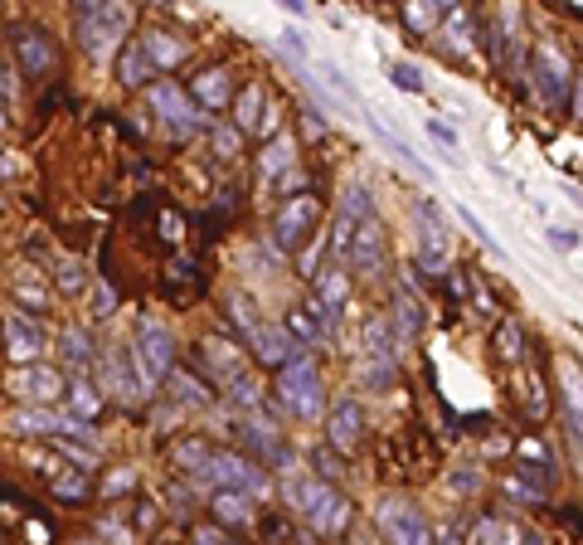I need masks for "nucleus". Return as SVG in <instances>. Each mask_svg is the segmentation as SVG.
I'll return each instance as SVG.
<instances>
[{"label": "nucleus", "instance_id": "f257e3e1", "mask_svg": "<svg viewBox=\"0 0 583 545\" xmlns=\"http://www.w3.org/2000/svg\"><path fill=\"white\" fill-rule=\"evenodd\" d=\"M283 497L292 501V511L307 517V526L316 531V536H340V531L350 526V501L321 477H287Z\"/></svg>", "mask_w": 583, "mask_h": 545}, {"label": "nucleus", "instance_id": "f03ea898", "mask_svg": "<svg viewBox=\"0 0 583 545\" xmlns=\"http://www.w3.org/2000/svg\"><path fill=\"white\" fill-rule=\"evenodd\" d=\"M277 399H283V409L292 419H316L326 409V389H321L311 356H297L287 370H277Z\"/></svg>", "mask_w": 583, "mask_h": 545}, {"label": "nucleus", "instance_id": "7ed1b4c3", "mask_svg": "<svg viewBox=\"0 0 583 545\" xmlns=\"http://www.w3.org/2000/svg\"><path fill=\"white\" fill-rule=\"evenodd\" d=\"M127 29H132L127 5H78V39L88 49V59H108Z\"/></svg>", "mask_w": 583, "mask_h": 545}, {"label": "nucleus", "instance_id": "20e7f679", "mask_svg": "<svg viewBox=\"0 0 583 545\" xmlns=\"http://www.w3.org/2000/svg\"><path fill=\"white\" fill-rule=\"evenodd\" d=\"M530 84H535L539 92V102L545 108H564L569 102V59H564V49L559 44H535V54H530Z\"/></svg>", "mask_w": 583, "mask_h": 545}, {"label": "nucleus", "instance_id": "39448f33", "mask_svg": "<svg viewBox=\"0 0 583 545\" xmlns=\"http://www.w3.org/2000/svg\"><path fill=\"white\" fill-rule=\"evenodd\" d=\"M316 220H321L316 195H292L283 210H277V220H273V244H277L283 253L301 249V244L311 239V229H316Z\"/></svg>", "mask_w": 583, "mask_h": 545}, {"label": "nucleus", "instance_id": "423d86ee", "mask_svg": "<svg viewBox=\"0 0 583 545\" xmlns=\"http://www.w3.org/2000/svg\"><path fill=\"white\" fill-rule=\"evenodd\" d=\"M200 482H214V492H244V497H258V492L268 487L263 468L238 453H214L210 468L200 472Z\"/></svg>", "mask_w": 583, "mask_h": 545}, {"label": "nucleus", "instance_id": "0eeeda50", "mask_svg": "<svg viewBox=\"0 0 583 545\" xmlns=\"http://www.w3.org/2000/svg\"><path fill=\"white\" fill-rule=\"evenodd\" d=\"M132 351H137V361H141V370H146L151 385H165V380H171V370H175V336L165 332V326L141 322Z\"/></svg>", "mask_w": 583, "mask_h": 545}, {"label": "nucleus", "instance_id": "6e6552de", "mask_svg": "<svg viewBox=\"0 0 583 545\" xmlns=\"http://www.w3.org/2000/svg\"><path fill=\"white\" fill-rule=\"evenodd\" d=\"M413 224H419V263L428 273H443L447 268V214L433 200H419L413 204Z\"/></svg>", "mask_w": 583, "mask_h": 545}, {"label": "nucleus", "instance_id": "1a4fd4ad", "mask_svg": "<svg viewBox=\"0 0 583 545\" xmlns=\"http://www.w3.org/2000/svg\"><path fill=\"white\" fill-rule=\"evenodd\" d=\"M379 531L389 545H433V531H428V521L419 517V507H409V501H399V497H389L379 507Z\"/></svg>", "mask_w": 583, "mask_h": 545}, {"label": "nucleus", "instance_id": "9d476101", "mask_svg": "<svg viewBox=\"0 0 583 545\" xmlns=\"http://www.w3.org/2000/svg\"><path fill=\"white\" fill-rule=\"evenodd\" d=\"M68 389L73 385H64V375L54 365H25L10 380V395H25L35 405H68Z\"/></svg>", "mask_w": 583, "mask_h": 545}, {"label": "nucleus", "instance_id": "9b49d317", "mask_svg": "<svg viewBox=\"0 0 583 545\" xmlns=\"http://www.w3.org/2000/svg\"><path fill=\"white\" fill-rule=\"evenodd\" d=\"M146 98H151V108L171 122L175 137H190V132H195V122H200V117H195V98H185L175 84H151V88H146Z\"/></svg>", "mask_w": 583, "mask_h": 545}, {"label": "nucleus", "instance_id": "f8f14e48", "mask_svg": "<svg viewBox=\"0 0 583 545\" xmlns=\"http://www.w3.org/2000/svg\"><path fill=\"white\" fill-rule=\"evenodd\" d=\"M248 346H253V356H258V361H263V365H273V370H287V365L301 356L287 326H273V322H258V332L248 336Z\"/></svg>", "mask_w": 583, "mask_h": 545}, {"label": "nucleus", "instance_id": "ddd939ff", "mask_svg": "<svg viewBox=\"0 0 583 545\" xmlns=\"http://www.w3.org/2000/svg\"><path fill=\"white\" fill-rule=\"evenodd\" d=\"M108 380H112V395H122L127 405H137L146 389H151V380H146L137 351H112L108 356Z\"/></svg>", "mask_w": 583, "mask_h": 545}, {"label": "nucleus", "instance_id": "4468645a", "mask_svg": "<svg viewBox=\"0 0 583 545\" xmlns=\"http://www.w3.org/2000/svg\"><path fill=\"white\" fill-rule=\"evenodd\" d=\"M5 356L15 365H35V356H39V332L29 326L25 312H15V307L5 312Z\"/></svg>", "mask_w": 583, "mask_h": 545}, {"label": "nucleus", "instance_id": "2eb2a0df", "mask_svg": "<svg viewBox=\"0 0 583 545\" xmlns=\"http://www.w3.org/2000/svg\"><path fill=\"white\" fill-rule=\"evenodd\" d=\"M350 268H355V273H384V229H379V224H360V234H355V244H350Z\"/></svg>", "mask_w": 583, "mask_h": 545}, {"label": "nucleus", "instance_id": "dca6fc26", "mask_svg": "<svg viewBox=\"0 0 583 545\" xmlns=\"http://www.w3.org/2000/svg\"><path fill=\"white\" fill-rule=\"evenodd\" d=\"M326 434H331V448H355V444H360V434H364V409H360V399H340V405L331 409Z\"/></svg>", "mask_w": 583, "mask_h": 545}, {"label": "nucleus", "instance_id": "f3484780", "mask_svg": "<svg viewBox=\"0 0 583 545\" xmlns=\"http://www.w3.org/2000/svg\"><path fill=\"white\" fill-rule=\"evenodd\" d=\"M399 332H394L389 317H370L364 322V356L370 361H384V365H399Z\"/></svg>", "mask_w": 583, "mask_h": 545}, {"label": "nucleus", "instance_id": "a211bd4d", "mask_svg": "<svg viewBox=\"0 0 583 545\" xmlns=\"http://www.w3.org/2000/svg\"><path fill=\"white\" fill-rule=\"evenodd\" d=\"M200 351H204V365L214 370V380H219L224 389L234 385V380H244V356H238L228 341H219V336H204Z\"/></svg>", "mask_w": 583, "mask_h": 545}, {"label": "nucleus", "instance_id": "6ab92c4d", "mask_svg": "<svg viewBox=\"0 0 583 545\" xmlns=\"http://www.w3.org/2000/svg\"><path fill=\"white\" fill-rule=\"evenodd\" d=\"M394 332H399V341H413V336L428 326V312H423V302L409 293V287H394V312H389Z\"/></svg>", "mask_w": 583, "mask_h": 545}, {"label": "nucleus", "instance_id": "aec40b11", "mask_svg": "<svg viewBox=\"0 0 583 545\" xmlns=\"http://www.w3.org/2000/svg\"><path fill=\"white\" fill-rule=\"evenodd\" d=\"M15 49H20V64H25V74H49L54 68V44H49V35H39V29H20L15 35Z\"/></svg>", "mask_w": 583, "mask_h": 545}, {"label": "nucleus", "instance_id": "412c9836", "mask_svg": "<svg viewBox=\"0 0 583 545\" xmlns=\"http://www.w3.org/2000/svg\"><path fill=\"white\" fill-rule=\"evenodd\" d=\"M316 302L326 307L331 317L346 312V302H350V273L340 268V263H331L326 273H316Z\"/></svg>", "mask_w": 583, "mask_h": 545}, {"label": "nucleus", "instance_id": "4be33fe9", "mask_svg": "<svg viewBox=\"0 0 583 545\" xmlns=\"http://www.w3.org/2000/svg\"><path fill=\"white\" fill-rule=\"evenodd\" d=\"M151 74H156V64H151V54H146V44H127V49H122V59H117V84L141 88V84H151Z\"/></svg>", "mask_w": 583, "mask_h": 545}, {"label": "nucleus", "instance_id": "5701e85b", "mask_svg": "<svg viewBox=\"0 0 583 545\" xmlns=\"http://www.w3.org/2000/svg\"><path fill=\"white\" fill-rule=\"evenodd\" d=\"M238 438H244V444L253 448V453L263 458V462H273V468H287V462H292V453H287L283 444H277V434H273L268 424H248Z\"/></svg>", "mask_w": 583, "mask_h": 545}, {"label": "nucleus", "instance_id": "b1692460", "mask_svg": "<svg viewBox=\"0 0 583 545\" xmlns=\"http://www.w3.org/2000/svg\"><path fill=\"white\" fill-rule=\"evenodd\" d=\"M292 161H297V141H292L287 132H283V137H273V141L263 147V156H258V171H263L268 180H277V176H287V171H292Z\"/></svg>", "mask_w": 583, "mask_h": 545}, {"label": "nucleus", "instance_id": "393cba45", "mask_svg": "<svg viewBox=\"0 0 583 545\" xmlns=\"http://www.w3.org/2000/svg\"><path fill=\"white\" fill-rule=\"evenodd\" d=\"M228 92H234V88H228V74H224V68H204V74L195 78L190 98L200 102V108H214V112H219V108L228 102Z\"/></svg>", "mask_w": 583, "mask_h": 545}, {"label": "nucleus", "instance_id": "a878e982", "mask_svg": "<svg viewBox=\"0 0 583 545\" xmlns=\"http://www.w3.org/2000/svg\"><path fill=\"white\" fill-rule=\"evenodd\" d=\"M559 380H564V405H569V419H574V438L583 448V370L574 361L559 365Z\"/></svg>", "mask_w": 583, "mask_h": 545}, {"label": "nucleus", "instance_id": "bb28decb", "mask_svg": "<svg viewBox=\"0 0 583 545\" xmlns=\"http://www.w3.org/2000/svg\"><path fill=\"white\" fill-rule=\"evenodd\" d=\"M59 356H64V365H73V370H88L98 351H92V336L88 332L68 326V332H59Z\"/></svg>", "mask_w": 583, "mask_h": 545}, {"label": "nucleus", "instance_id": "cd10ccee", "mask_svg": "<svg viewBox=\"0 0 583 545\" xmlns=\"http://www.w3.org/2000/svg\"><path fill=\"white\" fill-rule=\"evenodd\" d=\"M263 108H268L263 88H258V84H248V88L234 98V127H238V132H253V127H263V122H258V117H263Z\"/></svg>", "mask_w": 583, "mask_h": 545}, {"label": "nucleus", "instance_id": "c85d7f7f", "mask_svg": "<svg viewBox=\"0 0 583 545\" xmlns=\"http://www.w3.org/2000/svg\"><path fill=\"white\" fill-rule=\"evenodd\" d=\"M146 54H151L156 68H175L185 59V44L175 35H165V29H151V35H146Z\"/></svg>", "mask_w": 583, "mask_h": 545}, {"label": "nucleus", "instance_id": "c756f323", "mask_svg": "<svg viewBox=\"0 0 583 545\" xmlns=\"http://www.w3.org/2000/svg\"><path fill=\"white\" fill-rule=\"evenodd\" d=\"M214 517L224 526H248L253 521V507H248L244 492H214Z\"/></svg>", "mask_w": 583, "mask_h": 545}, {"label": "nucleus", "instance_id": "7c9ffc66", "mask_svg": "<svg viewBox=\"0 0 583 545\" xmlns=\"http://www.w3.org/2000/svg\"><path fill=\"white\" fill-rule=\"evenodd\" d=\"M210 458H214V448L200 444V438H190V444H180V448L171 453V462H175L180 472H190V477H200V472L210 468Z\"/></svg>", "mask_w": 583, "mask_h": 545}, {"label": "nucleus", "instance_id": "2f4dec72", "mask_svg": "<svg viewBox=\"0 0 583 545\" xmlns=\"http://www.w3.org/2000/svg\"><path fill=\"white\" fill-rule=\"evenodd\" d=\"M340 214H350V220L370 224V220H374V195L364 190L360 180H350V185H346V195H340Z\"/></svg>", "mask_w": 583, "mask_h": 545}, {"label": "nucleus", "instance_id": "473e14b6", "mask_svg": "<svg viewBox=\"0 0 583 545\" xmlns=\"http://www.w3.org/2000/svg\"><path fill=\"white\" fill-rule=\"evenodd\" d=\"M165 389L175 395V405H204V399H210V389H204L195 375H185V370H171V380H165Z\"/></svg>", "mask_w": 583, "mask_h": 545}, {"label": "nucleus", "instance_id": "72a5a7b5", "mask_svg": "<svg viewBox=\"0 0 583 545\" xmlns=\"http://www.w3.org/2000/svg\"><path fill=\"white\" fill-rule=\"evenodd\" d=\"M443 35L452 39L457 54H462V49H472V15H467L462 5H447V25H443Z\"/></svg>", "mask_w": 583, "mask_h": 545}, {"label": "nucleus", "instance_id": "f704fd0d", "mask_svg": "<svg viewBox=\"0 0 583 545\" xmlns=\"http://www.w3.org/2000/svg\"><path fill=\"white\" fill-rule=\"evenodd\" d=\"M68 409H73V419H83V424H88V419L102 409V395H98L92 385H83V380H78V385L68 389Z\"/></svg>", "mask_w": 583, "mask_h": 545}, {"label": "nucleus", "instance_id": "c9c22d12", "mask_svg": "<svg viewBox=\"0 0 583 545\" xmlns=\"http://www.w3.org/2000/svg\"><path fill=\"white\" fill-rule=\"evenodd\" d=\"M403 20H409V29H433L437 20H447V5H437V0H419V5H403Z\"/></svg>", "mask_w": 583, "mask_h": 545}, {"label": "nucleus", "instance_id": "e433bc0d", "mask_svg": "<svg viewBox=\"0 0 583 545\" xmlns=\"http://www.w3.org/2000/svg\"><path fill=\"white\" fill-rule=\"evenodd\" d=\"M496 351H501V361H520V356H525V332H520V322H501Z\"/></svg>", "mask_w": 583, "mask_h": 545}, {"label": "nucleus", "instance_id": "4c0bfd02", "mask_svg": "<svg viewBox=\"0 0 583 545\" xmlns=\"http://www.w3.org/2000/svg\"><path fill=\"white\" fill-rule=\"evenodd\" d=\"M394 370H399V365H384V361H370V356H364V365H360V385H370L374 395H379V389H389V385H394Z\"/></svg>", "mask_w": 583, "mask_h": 545}, {"label": "nucleus", "instance_id": "58836bf2", "mask_svg": "<svg viewBox=\"0 0 583 545\" xmlns=\"http://www.w3.org/2000/svg\"><path fill=\"white\" fill-rule=\"evenodd\" d=\"M228 317H234V326H238L244 336H253V332H258V322H253V317H258V307H248V297H244V293H234V297H228Z\"/></svg>", "mask_w": 583, "mask_h": 545}, {"label": "nucleus", "instance_id": "ea45409f", "mask_svg": "<svg viewBox=\"0 0 583 545\" xmlns=\"http://www.w3.org/2000/svg\"><path fill=\"white\" fill-rule=\"evenodd\" d=\"M428 137L447 151V161H452V166H462V141H457L452 127H443V122H428Z\"/></svg>", "mask_w": 583, "mask_h": 545}, {"label": "nucleus", "instance_id": "a19ab883", "mask_svg": "<svg viewBox=\"0 0 583 545\" xmlns=\"http://www.w3.org/2000/svg\"><path fill=\"white\" fill-rule=\"evenodd\" d=\"M54 492H59V497H68V501H78V497H88V477L59 468V472H54Z\"/></svg>", "mask_w": 583, "mask_h": 545}, {"label": "nucleus", "instance_id": "79ce46f5", "mask_svg": "<svg viewBox=\"0 0 583 545\" xmlns=\"http://www.w3.org/2000/svg\"><path fill=\"white\" fill-rule=\"evenodd\" d=\"M54 283L64 287V293H78V287L88 283V273H83V263H73V259H59V268H54Z\"/></svg>", "mask_w": 583, "mask_h": 545}, {"label": "nucleus", "instance_id": "37998d69", "mask_svg": "<svg viewBox=\"0 0 583 545\" xmlns=\"http://www.w3.org/2000/svg\"><path fill=\"white\" fill-rule=\"evenodd\" d=\"M321 74H326V84H331V88H336V92H340V98H346V102H350V108H360V92H355V84H350V78H346V74H340V68H336V64H321Z\"/></svg>", "mask_w": 583, "mask_h": 545}, {"label": "nucleus", "instance_id": "c03bdc74", "mask_svg": "<svg viewBox=\"0 0 583 545\" xmlns=\"http://www.w3.org/2000/svg\"><path fill=\"white\" fill-rule=\"evenodd\" d=\"M389 78H394V88H399V92H423V74L413 64H394Z\"/></svg>", "mask_w": 583, "mask_h": 545}, {"label": "nucleus", "instance_id": "a18cd8bd", "mask_svg": "<svg viewBox=\"0 0 583 545\" xmlns=\"http://www.w3.org/2000/svg\"><path fill=\"white\" fill-rule=\"evenodd\" d=\"M228 395H234V405L238 409H258V385H253V380H234V385H228Z\"/></svg>", "mask_w": 583, "mask_h": 545}, {"label": "nucleus", "instance_id": "49530a36", "mask_svg": "<svg viewBox=\"0 0 583 545\" xmlns=\"http://www.w3.org/2000/svg\"><path fill=\"white\" fill-rule=\"evenodd\" d=\"M112 312H117V293L108 283H98L92 287V317H112Z\"/></svg>", "mask_w": 583, "mask_h": 545}, {"label": "nucleus", "instance_id": "de8ad7c7", "mask_svg": "<svg viewBox=\"0 0 583 545\" xmlns=\"http://www.w3.org/2000/svg\"><path fill=\"white\" fill-rule=\"evenodd\" d=\"M210 137H214V147L224 151V156H234V151H238V127H224V122H214Z\"/></svg>", "mask_w": 583, "mask_h": 545}, {"label": "nucleus", "instance_id": "09e8293b", "mask_svg": "<svg viewBox=\"0 0 583 545\" xmlns=\"http://www.w3.org/2000/svg\"><path fill=\"white\" fill-rule=\"evenodd\" d=\"M457 214H462V224H467V229H472V234H476V239H482V244H486V249H501V244H496V239H491V229H486V224H482V220H476V214H472V210H467V204H462V210H457Z\"/></svg>", "mask_w": 583, "mask_h": 545}, {"label": "nucleus", "instance_id": "8fccbe9b", "mask_svg": "<svg viewBox=\"0 0 583 545\" xmlns=\"http://www.w3.org/2000/svg\"><path fill=\"white\" fill-rule=\"evenodd\" d=\"M132 482H137V472H132V468H112V477L102 482V492H108V497H117V492H127Z\"/></svg>", "mask_w": 583, "mask_h": 545}, {"label": "nucleus", "instance_id": "3c124183", "mask_svg": "<svg viewBox=\"0 0 583 545\" xmlns=\"http://www.w3.org/2000/svg\"><path fill=\"white\" fill-rule=\"evenodd\" d=\"M549 249H559V253H569V249H579V229H549Z\"/></svg>", "mask_w": 583, "mask_h": 545}, {"label": "nucleus", "instance_id": "603ef678", "mask_svg": "<svg viewBox=\"0 0 583 545\" xmlns=\"http://www.w3.org/2000/svg\"><path fill=\"white\" fill-rule=\"evenodd\" d=\"M311 462H316L321 477H340V458H331V448H316V453H311Z\"/></svg>", "mask_w": 583, "mask_h": 545}, {"label": "nucleus", "instance_id": "864d4df0", "mask_svg": "<svg viewBox=\"0 0 583 545\" xmlns=\"http://www.w3.org/2000/svg\"><path fill=\"white\" fill-rule=\"evenodd\" d=\"M283 49H287L292 59H307V39H301L297 29H283Z\"/></svg>", "mask_w": 583, "mask_h": 545}, {"label": "nucleus", "instance_id": "5fc2aeb1", "mask_svg": "<svg viewBox=\"0 0 583 545\" xmlns=\"http://www.w3.org/2000/svg\"><path fill=\"white\" fill-rule=\"evenodd\" d=\"M0 78H5V112H10V102H15V59H5V74H0Z\"/></svg>", "mask_w": 583, "mask_h": 545}, {"label": "nucleus", "instance_id": "6e6d98bb", "mask_svg": "<svg viewBox=\"0 0 583 545\" xmlns=\"http://www.w3.org/2000/svg\"><path fill=\"white\" fill-rule=\"evenodd\" d=\"M180 229H185V224L175 220V214H161V234H165V239H180Z\"/></svg>", "mask_w": 583, "mask_h": 545}, {"label": "nucleus", "instance_id": "4d7b16f0", "mask_svg": "<svg viewBox=\"0 0 583 545\" xmlns=\"http://www.w3.org/2000/svg\"><path fill=\"white\" fill-rule=\"evenodd\" d=\"M20 297H25V302H29V307H44V293H39V287H29V283H25V287H20Z\"/></svg>", "mask_w": 583, "mask_h": 545}, {"label": "nucleus", "instance_id": "13d9d810", "mask_svg": "<svg viewBox=\"0 0 583 545\" xmlns=\"http://www.w3.org/2000/svg\"><path fill=\"white\" fill-rule=\"evenodd\" d=\"M195 541H200V545H224V541H219L210 526H200V531H195Z\"/></svg>", "mask_w": 583, "mask_h": 545}, {"label": "nucleus", "instance_id": "bf43d9fd", "mask_svg": "<svg viewBox=\"0 0 583 545\" xmlns=\"http://www.w3.org/2000/svg\"><path fill=\"white\" fill-rule=\"evenodd\" d=\"M520 545H545V541H539L535 531H530V536H520Z\"/></svg>", "mask_w": 583, "mask_h": 545}, {"label": "nucleus", "instance_id": "052dcab7", "mask_svg": "<svg viewBox=\"0 0 583 545\" xmlns=\"http://www.w3.org/2000/svg\"><path fill=\"white\" fill-rule=\"evenodd\" d=\"M574 112H579V122H583V78H579V108Z\"/></svg>", "mask_w": 583, "mask_h": 545}]
</instances>
